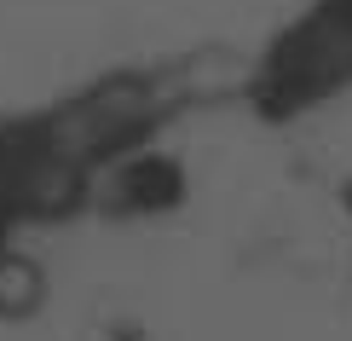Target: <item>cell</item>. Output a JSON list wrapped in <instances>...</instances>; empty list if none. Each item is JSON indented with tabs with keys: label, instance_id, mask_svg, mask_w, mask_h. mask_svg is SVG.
Listing matches in <instances>:
<instances>
[]
</instances>
